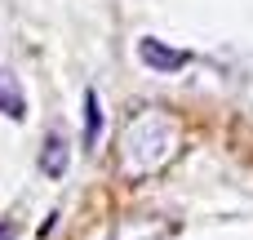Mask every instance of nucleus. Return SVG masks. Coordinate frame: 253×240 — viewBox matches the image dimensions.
<instances>
[{
  "instance_id": "3",
  "label": "nucleus",
  "mask_w": 253,
  "mask_h": 240,
  "mask_svg": "<svg viewBox=\"0 0 253 240\" xmlns=\"http://www.w3.org/2000/svg\"><path fill=\"white\" fill-rule=\"evenodd\" d=\"M67 165H71V147H67V138H62V134H49L44 147H40V174H44V178H62Z\"/></svg>"
},
{
  "instance_id": "4",
  "label": "nucleus",
  "mask_w": 253,
  "mask_h": 240,
  "mask_svg": "<svg viewBox=\"0 0 253 240\" xmlns=\"http://www.w3.org/2000/svg\"><path fill=\"white\" fill-rule=\"evenodd\" d=\"M0 116L4 120H27V94L9 71H0Z\"/></svg>"
},
{
  "instance_id": "6",
  "label": "nucleus",
  "mask_w": 253,
  "mask_h": 240,
  "mask_svg": "<svg viewBox=\"0 0 253 240\" xmlns=\"http://www.w3.org/2000/svg\"><path fill=\"white\" fill-rule=\"evenodd\" d=\"M0 240H13V223H9V218L0 223Z\"/></svg>"
},
{
  "instance_id": "5",
  "label": "nucleus",
  "mask_w": 253,
  "mask_h": 240,
  "mask_svg": "<svg viewBox=\"0 0 253 240\" xmlns=\"http://www.w3.org/2000/svg\"><path fill=\"white\" fill-rule=\"evenodd\" d=\"M98 138H102V98L98 89H84V151L98 147Z\"/></svg>"
},
{
  "instance_id": "2",
  "label": "nucleus",
  "mask_w": 253,
  "mask_h": 240,
  "mask_svg": "<svg viewBox=\"0 0 253 240\" xmlns=\"http://www.w3.org/2000/svg\"><path fill=\"white\" fill-rule=\"evenodd\" d=\"M138 62L147 71H156V76H173V71H182L191 62V49H173V45H165L156 36H142L138 40Z\"/></svg>"
},
{
  "instance_id": "1",
  "label": "nucleus",
  "mask_w": 253,
  "mask_h": 240,
  "mask_svg": "<svg viewBox=\"0 0 253 240\" xmlns=\"http://www.w3.org/2000/svg\"><path fill=\"white\" fill-rule=\"evenodd\" d=\"M173 156H178V120L165 107L133 111L129 125L120 129V174L129 183H142L160 174Z\"/></svg>"
}]
</instances>
